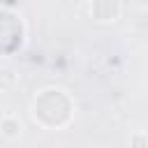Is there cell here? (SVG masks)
Here are the masks:
<instances>
[{"label":"cell","mask_w":148,"mask_h":148,"mask_svg":"<svg viewBox=\"0 0 148 148\" xmlns=\"http://www.w3.org/2000/svg\"><path fill=\"white\" fill-rule=\"evenodd\" d=\"M90 12L95 21H116L120 16V0H92Z\"/></svg>","instance_id":"obj_1"},{"label":"cell","mask_w":148,"mask_h":148,"mask_svg":"<svg viewBox=\"0 0 148 148\" xmlns=\"http://www.w3.org/2000/svg\"><path fill=\"white\" fill-rule=\"evenodd\" d=\"M21 134V120L14 116V113H7V116H2L0 118V136H5V139H16Z\"/></svg>","instance_id":"obj_2"},{"label":"cell","mask_w":148,"mask_h":148,"mask_svg":"<svg viewBox=\"0 0 148 148\" xmlns=\"http://www.w3.org/2000/svg\"><path fill=\"white\" fill-rule=\"evenodd\" d=\"M16 83H18V74L14 69H0V92L14 90Z\"/></svg>","instance_id":"obj_3"},{"label":"cell","mask_w":148,"mask_h":148,"mask_svg":"<svg viewBox=\"0 0 148 148\" xmlns=\"http://www.w3.org/2000/svg\"><path fill=\"white\" fill-rule=\"evenodd\" d=\"M130 143L132 146H148V134H134V136H130Z\"/></svg>","instance_id":"obj_4"}]
</instances>
